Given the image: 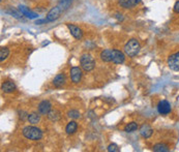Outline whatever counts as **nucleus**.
Instances as JSON below:
<instances>
[{
  "mask_svg": "<svg viewBox=\"0 0 179 152\" xmlns=\"http://www.w3.org/2000/svg\"><path fill=\"white\" fill-rule=\"evenodd\" d=\"M23 136L26 139H29L32 141H38L41 140L43 137V132L39 128L34 127V126H26L23 128Z\"/></svg>",
  "mask_w": 179,
  "mask_h": 152,
  "instance_id": "obj_1",
  "label": "nucleus"
},
{
  "mask_svg": "<svg viewBox=\"0 0 179 152\" xmlns=\"http://www.w3.org/2000/svg\"><path fill=\"white\" fill-rule=\"evenodd\" d=\"M140 44L137 39H131L126 43L125 47H124V52L127 56L130 57H134L136 56L137 54L140 51Z\"/></svg>",
  "mask_w": 179,
  "mask_h": 152,
  "instance_id": "obj_2",
  "label": "nucleus"
},
{
  "mask_svg": "<svg viewBox=\"0 0 179 152\" xmlns=\"http://www.w3.org/2000/svg\"><path fill=\"white\" fill-rule=\"evenodd\" d=\"M80 63H81L82 69L84 70H86V72H90V70L93 69L94 66H95V61H94L93 57L89 54H83L82 56H81Z\"/></svg>",
  "mask_w": 179,
  "mask_h": 152,
  "instance_id": "obj_3",
  "label": "nucleus"
},
{
  "mask_svg": "<svg viewBox=\"0 0 179 152\" xmlns=\"http://www.w3.org/2000/svg\"><path fill=\"white\" fill-rule=\"evenodd\" d=\"M167 63H168V66L172 70L179 72V51L168 57Z\"/></svg>",
  "mask_w": 179,
  "mask_h": 152,
  "instance_id": "obj_4",
  "label": "nucleus"
},
{
  "mask_svg": "<svg viewBox=\"0 0 179 152\" xmlns=\"http://www.w3.org/2000/svg\"><path fill=\"white\" fill-rule=\"evenodd\" d=\"M62 10L60 9L59 6H55L53 7L50 12H48V15H47L46 17V21L47 22H53V21L57 20L59 18L60 16V12H61Z\"/></svg>",
  "mask_w": 179,
  "mask_h": 152,
  "instance_id": "obj_5",
  "label": "nucleus"
},
{
  "mask_svg": "<svg viewBox=\"0 0 179 152\" xmlns=\"http://www.w3.org/2000/svg\"><path fill=\"white\" fill-rule=\"evenodd\" d=\"M157 111L160 115H167L171 112V104L167 101H160L157 104Z\"/></svg>",
  "mask_w": 179,
  "mask_h": 152,
  "instance_id": "obj_6",
  "label": "nucleus"
},
{
  "mask_svg": "<svg viewBox=\"0 0 179 152\" xmlns=\"http://www.w3.org/2000/svg\"><path fill=\"white\" fill-rule=\"evenodd\" d=\"M82 78V70L80 67H72L70 69V79L73 83H79Z\"/></svg>",
  "mask_w": 179,
  "mask_h": 152,
  "instance_id": "obj_7",
  "label": "nucleus"
},
{
  "mask_svg": "<svg viewBox=\"0 0 179 152\" xmlns=\"http://www.w3.org/2000/svg\"><path fill=\"white\" fill-rule=\"evenodd\" d=\"M112 61L115 64H120L124 61V54L118 50H112Z\"/></svg>",
  "mask_w": 179,
  "mask_h": 152,
  "instance_id": "obj_8",
  "label": "nucleus"
},
{
  "mask_svg": "<svg viewBox=\"0 0 179 152\" xmlns=\"http://www.w3.org/2000/svg\"><path fill=\"white\" fill-rule=\"evenodd\" d=\"M66 26L70 31V34H72L73 37L77 38V39L82 38L83 32H82V30H81L80 28L77 27V26H75V25H72V24H66Z\"/></svg>",
  "mask_w": 179,
  "mask_h": 152,
  "instance_id": "obj_9",
  "label": "nucleus"
},
{
  "mask_svg": "<svg viewBox=\"0 0 179 152\" xmlns=\"http://www.w3.org/2000/svg\"><path fill=\"white\" fill-rule=\"evenodd\" d=\"M51 104L48 101H43L41 104H38V112L43 115H47L51 111Z\"/></svg>",
  "mask_w": 179,
  "mask_h": 152,
  "instance_id": "obj_10",
  "label": "nucleus"
},
{
  "mask_svg": "<svg viewBox=\"0 0 179 152\" xmlns=\"http://www.w3.org/2000/svg\"><path fill=\"white\" fill-rule=\"evenodd\" d=\"M140 1L141 0H119V4L123 9H131L140 3Z\"/></svg>",
  "mask_w": 179,
  "mask_h": 152,
  "instance_id": "obj_11",
  "label": "nucleus"
},
{
  "mask_svg": "<svg viewBox=\"0 0 179 152\" xmlns=\"http://www.w3.org/2000/svg\"><path fill=\"white\" fill-rule=\"evenodd\" d=\"M15 89H16V85L14 82H12V81H5V82L2 84V90L6 93L13 92Z\"/></svg>",
  "mask_w": 179,
  "mask_h": 152,
  "instance_id": "obj_12",
  "label": "nucleus"
},
{
  "mask_svg": "<svg viewBox=\"0 0 179 152\" xmlns=\"http://www.w3.org/2000/svg\"><path fill=\"white\" fill-rule=\"evenodd\" d=\"M19 9H20V12H22L23 15L26 16L27 18H29V19H35V18H38V15H36L35 12H30V10L28 9L27 7L23 6V5H20V6H19Z\"/></svg>",
  "mask_w": 179,
  "mask_h": 152,
  "instance_id": "obj_13",
  "label": "nucleus"
},
{
  "mask_svg": "<svg viewBox=\"0 0 179 152\" xmlns=\"http://www.w3.org/2000/svg\"><path fill=\"white\" fill-rule=\"evenodd\" d=\"M64 83H65V76L63 74L57 75L53 80V84L56 87H61L62 85H64Z\"/></svg>",
  "mask_w": 179,
  "mask_h": 152,
  "instance_id": "obj_14",
  "label": "nucleus"
},
{
  "mask_svg": "<svg viewBox=\"0 0 179 152\" xmlns=\"http://www.w3.org/2000/svg\"><path fill=\"white\" fill-rule=\"evenodd\" d=\"M152 132H153V130H152L149 125H147V124H144L143 126L141 127V135L143 138H146V139L149 138L150 136L152 135Z\"/></svg>",
  "mask_w": 179,
  "mask_h": 152,
  "instance_id": "obj_15",
  "label": "nucleus"
},
{
  "mask_svg": "<svg viewBox=\"0 0 179 152\" xmlns=\"http://www.w3.org/2000/svg\"><path fill=\"white\" fill-rule=\"evenodd\" d=\"M101 58L102 61L109 62L112 60V50H105L101 53Z\"/></svg>",
  "mask_w": 179,
  "mask_h": 152,
  "instance_id": "obj_16",
  "label": "nucleus"
},
{
  "mask_svg": "<svg viewBox=\"0 0 179 152\" xmlns=\"http://www.w3.org/2000/svg\"><path fill=\"white\" fill-rule=\"evenodd\" d=\"M77 127H78L77 122L70 121L66 125V128H65V130H66V133H67V135H73V133H75L76 130H77Z\"/></svg>",
  "mask_w": 179,
  "mask_h": 152,
  "instance_id": "obj_17",
  "label": "nucleus"
},
{
  "mask_svg": "<svg viewBox=\"0 0 179 152\" xmlns=\"http://www.w3.org/2000/svg\"><path fill=\"white\" fill-rule=\"evenodd\" d=\"M169 150H170L169 147H168L167 145H165V144H162V143L156 144V145L153 147V151H156V152H167Z\"/></svg>",
  "mask_w": 179,
  "mask_h": 152,
  "instance_id": "obj_18",
  "label": "nucleus"
},
{
  "mask_svg": "<svg viewBox=\"0 0 179 152\" xmlns=\"http://www.w3.org/2000/svg\"><path fill=\"white\" fill-rule=\"evenodd\" d=\"M70 3H72V0H59L58 6L63 12V10H66L68 7H70Z\"/></svg>",
  "mask_w": 179,
  "mask_h": 152,
  "instance_id": "obj_19",
  "label": "nucleus"
},
{
  "mask_svg": "<svg viewBox=\"0 0 179 152\" xmlns=\"http://www.w3.org/2000/svg\"><path fill=\"white\" fill-rule=\"evenodd\" d=\"M28 121H29L31 124H36V123L39 122V115L36 113H32V114L28 115Z\"/></svg>",
  "mask_w": 179,
  "mask_h": 152,
  "instance_id": "obj_20",
  "label": "nucleus"
},
{
  "mask_svg": "<svg viewBox=\"0 0 179 152\" xmlns=\"http://www.w3.org/2000/svg\"><path fill=\"white\" fill-rule=\"evenodd\" d=\"M137 128H138V124L136 122H131L128 124H126V126L124 127V130L126 133H131V132H135Z\"/></svg>",
  "mask_w": 179,
  "mask_h": 152,
  "instance_id": "obj_21",
  "label": "nucleus"
},
{
  "mask_svg": "<svg viewBox=\"0 0 179 152\" xmlns=\"http://www.w3.org/2000/svg\"><path fill=\"white\" fill-rule=\"evenodd\" d=\"M9 55V50L7 48H1L0 50V61H3L4 59L7 58Z\"/></svg>",
  "mask_w": 179,
  "mask_h": 152,
  "instance_id": "obj_22",
  "label": "nucleus"
},
{
  "mask_svg": "<svg viewBox=\"0 0 179 152\" xmlns=\"http://www.w3.org/2000/svg\"><path fill=\"white\" fill-rule=\"evenodd\" d=\"M58 113L57 112H55V111H50V113H49V118L52 120V121H56L57 119L59 118V115H57Z\"/></svg>",
  "mask_w": 179,
  "mask_h": 152,
  "instance_id": "obj_23",
  "label": "nucleus"
},
{
  "mask_svg": "<svg viewBox=\"0 0 179 152\" xmlns=\"http://www.w3.org/2000/svg\"><path fill=\"white\" fill-rule=\"evenodd\" d=\"M68 116L70 118H73V119H77V118L80 117V113L76 110H72V111L68 112Z\"/></svg>",
  "mask_w": 179,
  "mask_h": 152,
  "instance_id": "obj_24",
  "label": "nucleus"
},
{
  "mask_svg": "<svg viewBox=\"0 0 179 152\" xmlns=\"http://www.w3.org/2000/svg\"><path fill=\"white\" fill-rule=\"evenodd\" d=\"M108 151H113V152H118L119 151V148L116 144H111V145L108 147Z\"/></svg>",
  "mask_w": 179,
  "mask_h": 152,
  "instance_id": "obj_25",
  "label": "nucleus"
},
{
  "mask_svg": "<svg viewBox=\"0 0 179 152\" xmlns=\"http://www.w3.org/2000/svg\"><path fill=\"white\" fill-rule=\"evenodd\" d=\"M174 12H179V1H177L174 5Z\"/></svg>",
  "mask_w": 179,
  "mask_h": 152,
  "instance_id": "obj_26",
  "label": "nucleus"
}]
</instances>
